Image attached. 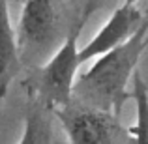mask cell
<instances>
[{"mask_svg":"<svg viewBox=\"0 0 148 144\" xmlns=\"http://www.w3.org/2000/svg\"><path fill=\"white\" fill-rule=\"evenodd\" d=\"M148 47V17L122 45L98 56L88 71H84L73 86V99L120 114L124 103L131 97L127 84L137 71V64Z\"/></svg>","mask_w":148,"mask_h":144,"instance_id":"1","label":"cell"},{"mask_svg":"<svg viewBox=\"0 0 148 144\" xmlns=\"http://www.w3.org/2000/svg\"><path fill=\"white\" fill-rule=\"evenodd\" d=\"M84 25L86 21L81 17L71 23L58 49L43 64L32 68L25 83V86L28 88V96L43 101L51 109L64 107L73 99L77 71L83 64L79 58V36Z\"/></svg>","mask_w":148,"mask_h":144,"instance_id":"2","label":"cell"},{"mask_svg":"<svg viewBox=\"0 0 148 144\" xmlns=\"http://www.w3.org/2000/svg\"><path fill=\"white\" fill-rule=\"evenodd\" d=\"M64 2L25 0L17 26V43L23 64H43L64 41Z\"/></svg>","mask_w":148,"mask_h":144,"instance_id":"3","label":"cell"},{"mask_svg":"<svg viewBox=\"0 0 148 144\" xmlns=\"http://www.w3.org/2000/svg\"><path fill=\"white\" fill-rule=\"evenodd\" d=\"M62 124L69 144H133L130 127L120 122V114L71 99L64 107L53 109Z\"/></svg>","mask_w":148,"mask_h":144,"instance_id":"4","label":"cell"},{"mask_svg":"<svg viewBox=\"0 0 148 144\" xmlns=\"http://www.w3.org/2000/svg\"><path fill=\"white\" fill-rule=\"evenodd\" d=\"M143 23V13L137 6L122 4L116 8L114 13L109 17V21L101 26V30L88 41L84 47L79 49L81 62H88L92 58H98L101 54L112 51L114 47L122 45Z\"/></svg>","mask_w":148,"mask_h":144,"instance_id":"5","label":"cell"},{"mask_svg":"<svg viewBox=\"0 0 148 144\" xmlns=\"http://www.w3.org/2000/svg\"><path fill=\"white\" fill-rule=\"evenodd\" d=\"M21 53L17 43V32L10 19L8 0H0V99L8 96L11 83L21 73Z\"/></svg>","mask_w":148,"mask_h":144,"instance_id":"6","label":"cell"},{"mask_svg":"<svg viewBox=\"0 0 148 144\" xmlns=\"http://www.w3.org/2000/svg\"><path fill=\"white\" fill-rule=\"evenodd\" d=\"M17 144H53V109L28 96L25 127Z\"/></svg>","mask_w":148,"mask_h":144,"instance_id":"7","label":"cell"},{"mask_svg":"<svg viewBox=\"0 0 148 144\" xmlns=\"http://www.w3.org/2000/svg\"><path fill=\"white\" fill-rule=\"evenodd\" d=\"M131 97L135 101V126L130 127L133 144H148V90L139 69L131 79Z\"/></svg>","mask_w":148,"mask_h":144,"instance_id":"8","label":"cell"},{"mask_svg":"<svg viewBox=\"0 0 148 144\" xmlns=\"http://www.w3.org/2000/svg\"><path fill=\"white\" fill-rule=\"evenodd\" d=\"M101 2H103V0H86V2H84V6H83V11H81L79 17L83 19V21H88V19H90V15L94 13V11L98 10L99 6H101Z\"/></svg>","mask_w":148,"mask_h":144,"instance_id":"9","label":"cell"},{"mask_svg":"<svg viewBox=\"0 0 148 144\" xmlns=\"http://www.w3.org/2000/svg\"><path fill=\"white\" fill-rule=\"evenodd\" d=\"M139 0H124V4H130V6H135Z\"/></svg>","mask_w":148,"mask_h":144,"instance_id":"10","label":"cell"}]
</instances>
